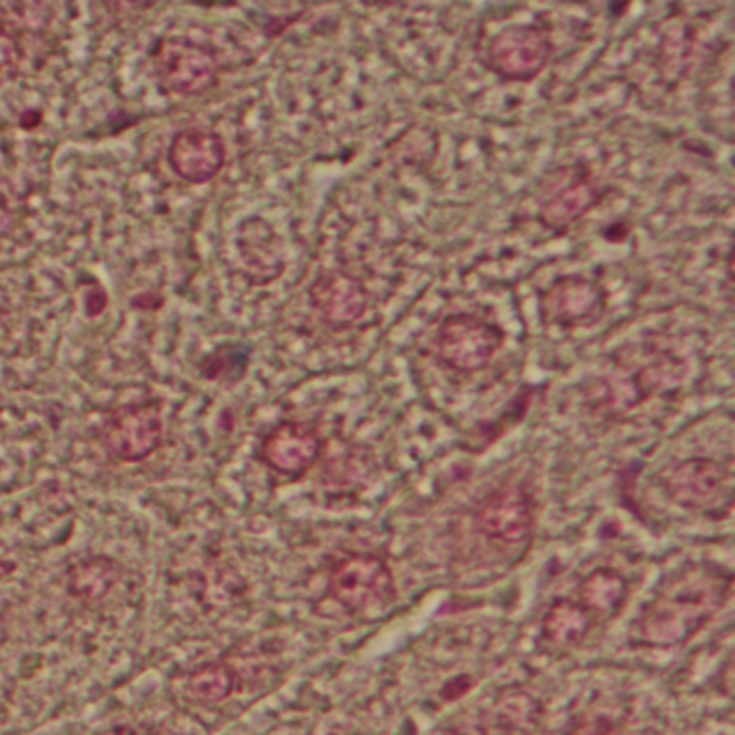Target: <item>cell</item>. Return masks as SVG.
<instances>
[{"label": "cell", "instance_id": "5", "mask_svg": "<svg viewBox=\"0 0 735 735\" xmlns=\"http://www.w3.org/2000/svg\"><path fill=\"white\" fill-rule=\"evenodd\" d=\"M152 60L160 87L170 96L192 98L219 85V57L201 42L179 35L163 37L152 51Z\"/></svg>", "mask_w": 735, "mask_h": 735}, {"label": "cell", "instance_id": "1", "mask_svg": "<svg viewBox=\"0 0 735 735\" xmlns=\"http://www.w3.org/2000/svg\"><path fill=\"white\" fill-rule=\"evenodd\" d=\"M730 587L732 578L716 567H686L645 606L632 638L647 647H678L714 617Z\"/></svg>", "mask_w": 735, "mask_h": 735}, {"label": "cell", "instance_id": "19", "mask_svg": "<svg viewBox=\"0 0 735 735\" xmlns=\"http://www.w3.org/2000/svg\"><path fill=\"white\" fill-rule=\"evenodd\" d=\"M22 60H24V48L18 31L0 22V87L18 78Z\"/></svg>", "mask_w": 735, "mask_h": 735}, {"label": "cell", "instance_id": "15", "mask_svg": "<svg viewBox=\"0 0 735 735\" xmlns=\"http://www.w3.org/2000/svg\"><path fill=\"white\" fill-rule=\"evenodd\" d=\"M580 604L595 620L615 617L630 595V584L620 571L611 567H600L591 571L578 587Z\"/></svg>", "mask_w": 735, "mask_h": 735}, {"label": "cell", "instance_id": "8", "mask_svg": "<svg viewBox=\"0 0 735 735\" xmlns=\"http://www.w3.org/2000/svg\"><path fill=\"white\" fill-rule=\"evenodd\" d=\"M553 177L555 181L537 208V221L553 233H566L604 201L606 190L582 163L567 165Z\"/></svg>", "mask_w": 735, "mask_h": 735}, {"label": "cell", "instance_id": "14", "mask_svg": "<svg viewBox=\"0 0 735 735\" xmlns=\"http://www.w3.org/2000/svg\"><path fill=\"white\" fill-rule=\"evenodd\" d=\"M544 719V708L524 688H505L492 710L481 716L488 735H531Z\"/></svg>", "mask_w": 735, "mask_h": 735}, {"label": "cell", "instance_id": "10", "mask_svg": "<svg viewBox=\"0 0 735 735\" xmlns=\"http://www.w3.org/2000/svg\"><path fill=\"white\" fill-rule=\"evenodd\" d=\"M475 526L494 542H526L535 526V503L526 486L505 483L490 492L475 510Z\"/></svg>", "mask_w": 735, "mask_h": 735}, {"label": "cell", "instance_id": "12", "mask_svg": "<svg viewBox=\"0 0 735 735\" xmlns=\"http://www.w3.org/2000/svg\"><path fill=\"white\" fill-rule=\"evenodd\" d=\"M324 452V438L307 421L277 423L259 445V459L285 477H302Z\"/></svg>", "mask_w": 735, "mask_h": 735}, {"label": "cell", "instance_id": "6", "mask_svg": "<svg viewBox=\"0 0 735 735\" xmlns=\"http://www.w3.org/2000/svg\"><path fill=\"white\" fill-rule=\"evenodd\" d=\"M609 311V291L593 277H557L539 293V320L548 328H591Z\"/></svg>", "mask_w": 735, "mask_h": 735}, {"label": "cell", "instance_id": "18", "mask_svg": "<svg viewBox=\"0 0 735 735\" xmlns=\"http://www.w3.org/2000/svg\"><path fill=\"white\" fill-rule=\"evenodd\" d=\"M121 567L107 557H91L78 561L67 571V591L82 602H100L104 600L114 584L119 582Z\"/></svg>", "mask_w": 735, "mask_h": 735}, {"label": "cell", "instance_id": "17", "mask_svg": "<svg viewBox=\"0 0 735 735\" xmlns=\"http://www.w3.org/2000/svg\"><path fill=\"white\" fill-rule=\"evenodd\" d=\"M237 688V676L225 662H210L183 679L181 692L183 697L201 708H216L225 703L226 699Z\"/></svg>", "mask_w": 735, "mask_h": 735}, {"label": "cell", "instance_id": "23", "mask_svg": "<svg viewBox=\"0 0 735 735\" xmlns=\"http://www.w3.org/2000/svg\"><path fill=\"white\" fill-rule=\"evenodd\" d=\"M111 735H143L141 732H134V730H114L111 732Z\"/></svg>", "mask_w": 735, "mask_h": 735}, {"label": "cell", "instance_id": "11", "mask_svg": "<svg viewBox=\"0 0 735 735\" xmlns=\"http://www.w3.org/2000/svg\"><path fill=\"white\" fill-rule=\"evenodd\" d=\"M167 160L170 170L186 183H210L225 169V138L205 125L183 127L170 138Z\"/></svg>", "mask_w": 735, "mask_h": 735}, {"label": "cell", "instance_id": "3", "mask_svg": "<svg viewBox=\"0 0 735 735\" xmlns=\"http://www.w3.org/2000/svg\"><path fill=\"white\" fill-rule=\"evenodd\" d=\"M438 363L459 376L486 369L505 345V331L470 311L447 315L434 337Z\"/></svg>", "mask_w": 735, "mask_h": 735}, {"label": "cell", "instance_id": "2", "mask_svg": "<svg viewBox=\"0 0 735 735\" xmlns=\"http://www.w3.org/2000/svg\"><path fill=\"white\" fill-rule=\"evenodd\" d=\"M479 63L505 82H533L555 55L550 29L542 22H511L475 44Z\"/></svg>", "mask_w": 735, "mask_h": 735}, {"label": "cell", "instance_id": "20", "mask_svg": "<svg viewBox=\"0 0 735 735\" xmlns=\"http://www.w3.org/2000/svg\"><path fill=\"white\" fill-rule=\"evenodd\" d=\"M567 735H622V730L604 716H593L576 723Z\"/></svg>", "mask_w": 735, "mask_h": 735}, {"label": "cell", "instance_id": "4", "mask_svg": "<svg viewBox=\"0 0 735 735\" xmlns=\"http://www.w3.org/2000/svg\"><path fill=\"white\" fill-rule=\"evenodd\" d=\"M328 593L347 613H380L396 602V578L382 557L354 553L333 567Z\"/></svg>", "mask_w": 735, "mask_h": 735}, {"label": "cell", "instance_id": "13", "mask_svg": "<svg viewBox=\"0 0 735 735\" xmlns=\"http://www.w3.org/2000/svg\"><path fill=\"white\" fill-rule=\"evenodd\" d=\"M309 298L320 318L339 331L356 324L369 304V293L363 281L343 270L320 275L309 289Z\"/></svg>", "mask_w": 735, "mask_h": 735}, {"label": "cell", "instance_id": "9", "mask_svg": "<svg viewBox=\"0 0 735 735\" xmlns=\"http://www.w3.org/2000/svg\"><path fill=\"white\" fill-rule=\"evenodd\" d=\"M662 488L683 510L714 513L732 505V475L721 461L710 457L679 461L662 479Z\"/></svg>", "mask_w": 735, "mask_h": 735}, {"label": "cell", "instance_id": "22", "mask_svg": "<svg viewBox=\"0 0 735 735\" xmlns=\"http://www.w3.org/2000/svg\"><path fill=\"white\" fill-rule=\"evenodd\" d=\"M11 226H13V212L7 205V201L0 197V237L7 235L11 231Z\"/></svg>", "mask_w": 735, "mask_h": 735}, {"label": "cell", "instance_id": "16", "mask_svg": "<svg viewBox=\"0 0 735 735\" xmlns=\"http://www.w3.org/2000/svg\"><path fill=\"white\" fill-rule=\"evenodd\" d=\"M593 622L595 617L580 602L557 600L544 617L542 634L550 645L569 649L584 641Z\"/></svg>", "mask_w": 735, "mask_h": 735}, {"label": "cell", "instance_id": "7", "mask_svg": "<svg viewBox=\"0 0 735 735\" xmlns=\"http://www.w3.org/2000/svg\"><path fill=\"white\" fill-rule=\"evenodd\" d=\"M165 438L163 408L158 401L119 405L104 421L100 441L104 452L121 464H136L160 449Z\"/></svg>", "mask_w": 735, "mask_h": 735}, {"label": "cell", "instance_id": "21", "mask_svg": "<svg viewBox=\"0 0 735 735\" xmlns=\"http://www.w3.org/2000/svg\"><path fill=\"white\" fill-rule=\"evenodd\" d=\"M447 735H488V732H486L481 716H470V719H461L459 723H455Z\"/></svg>", "mask_w": 735, "mask_h": 735}]
</instances>
